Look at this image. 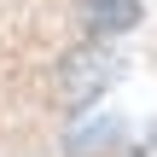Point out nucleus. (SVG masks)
Wrapping results in <instances>:
<instances>
[{
	"label": "nucleus",
	"instance_id": "nucleus-2",
	"mask_svg": "<svg viewBox=\"0 0 157 157\" xmlns=\"http://www.w3.org/2000/svg\"><path fill=\"white\" fill-rule=\"evenodd\" d=\"M87 35H122L140 23V0H87Z\"/></svg>",
	"mask_w": 157,
	"mask_h": 157
},
{
	"label": "nucleus",
	"instance_id": "nucleus-4",
	"mask_svg": "<svg viewBox=\"0 0 157 157\" xmlns=\"http://www.w3.org/2000/svg\"><path fill=\"white\" fill-rule=\"evenodd\" d=\"M134 157H157V140H146V146H140V151H134Z\"/></svg>",
	"mask_w": 157,
	"mask_h": 157
},
{
	"label": "nucleus",
	"instance_id": "nucleus-1",
	"mask_svg": "<svg viewBox=\"0 0 157 157\" xmlns=\"http://www.w3.org/2000/svg\"><path fill=\"white\" fill-rule=\"evenodd\" d=\"M111 76H117V52H111L105 41H87V47H76V52L58 64V99H64L70 111H82V105H93V99L111 87Z\"/></svg>",
	"mask_w": 157,
	"mask_h": 157
},
{
	"label": "nucleus",
	"instance_id": "nucleus-3",
	"mask_svg": "<svg viewBox=\"0 0 157 157\" xmlns=\"http://www.w3.org/2000/svg\"><path fill=\"white\" fill-rule=\"evenodd\" d=\"M117 128H122L117 117H87L82 128L64 134V146H70V151H99V146H117Z\"/></svg>",
	"mask_w": 157,
	"mask_h": 157
}]
</instances>
